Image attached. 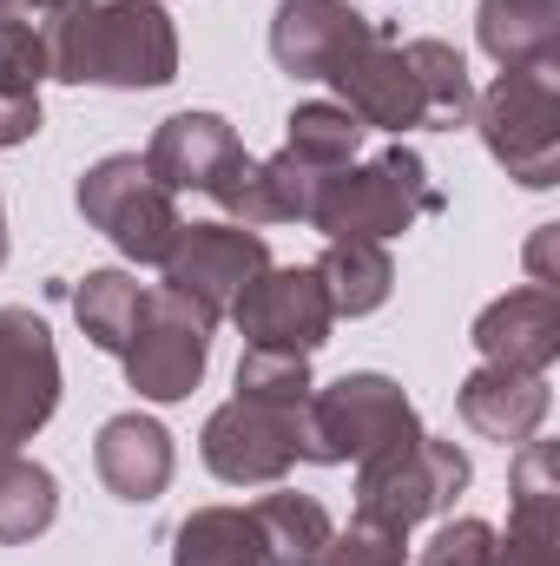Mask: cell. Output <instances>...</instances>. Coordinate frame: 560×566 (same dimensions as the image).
Masks as SVG:
<instances>
[{
    "label": "cell",
    "mask_w": 560,
    "mask_h": 566,
    "mask_svg": "<svg viewBox=\"0 0 560 566\" xmlns=\"http://www.w3.org/2000/svg\"><path fill=\"white\" fill-rule=\"evenodd\" d=\"M93 468H100V481H106L113 501L145 507V501H158L172 488L178 454H172V434L152 416H113V422L100 428V441H93Z\"/></svg>",
    "instance_id": "cell-16"
},
{
    "label": "cell",
    "mask_w": 560,
    "mask_h": 566,
    "mask_svg": "<svg viewBox=\"0 0 560 566\" xmlns=\"http://www.w3.org/2000/svg\"><path fill=\"white\" fill-rule=\"evenodd\" d=\"M251 521H258V541H265V566H323L330 541H336L330 507L310 501V494H283V488L251 507Z\"/></svg>",
    "instance_id": "cell-20"
},
{
    "label": "cell",
    "mask_w": 560,
    "mask_h": 566,
    "mask_svg": "<svg viewBox=\"0 0 560 566\" xmlns=\"http://www.w3.org/2000/svg\"><path fill=\"white\" fill-rule=\"evenodd\" d=\"M33 133H40V99L0 93V145H27Z\"/></svg>",
    "instance_id": "cell-31"
},
{
    "label": "cell",
    "mask_w": 560,
    "mask_h": 566,
    "mask_svg": "<svg viewBox=\"0 0 560 566\" xmlns=\"http://www.w3.org/2000/svg\"><path fill=\"white\" fill-rule=\"evenodd\" d=\"M172 566H265L251 507H198L172 534Z\"/></svg>",
    "instance_id": "cell-21"
},
{
    "label": "cell",
    "mask_w": 560,
    "mask_h": 566,
    "mask_svg": "<svg viewBox=\"0 0 560 566\" xmlns=\"http://www.w3.org/2000/svg\"><path fill=\"white\" fill-rule=\"evenodd\" d=\"M46 60L66 86L152 93L178 80V27L158 0H80L46 20Z\"/></svg>",
    "instance_id": "cell-2"
},
{
    "label": "cell",
    "mask_w": 560,
    "mask_h": 566,
    "mask_svg": "<svg viewBox=\"0 0 560 566\" xmlns=\"http://www.w3.org/2000/svg\"><path fill=\"white\" fill-rule=\"evenodd\" d=\"M488 566H560V527H508V534H495Z\"/></svg>",
    "instance_id": "cell-30"
},
{
    "label": "cell",
    "mask_w": 560,
    "mask_h": 566,
    "mask_svg": "<svg viewBox=\"0 0 560 566\" xmlns=\"http://www.w3.org/2000/svg\"><path fill=\"white\" fill-rule=\"evenodd\" d=\"M310 356H278V349H245L238 363V396L258 402H310Z\"/></svg>",
    "instance_id": "cell-27"
},
{
    "label": "cell",
    "mask_w": 560,
    "mask_h": 566,
    "mask_svg": "<svg viewBox=\"0 0 560 566\" xmlns=\"http://www.w3.org/2000/svg\"><path fill=\"white\" fill-rule=\"evenodd\" d=\"M73 205H80V218H86L120 258H133V264H165L172 244H178V231H185L178 198L145 171L139 151H113V158L86 165Z\"/></svg>",
    "instance_id": "cell-6"
},
{
    "label": "cell",
    "mask_w": 560,
    "mask_h": 566,
    "mask_svg": "<svg viewBox=\"0 0 560 566\" xmlns=\"http://www.w3.org/2000/svg\"><path fill=\"white\" fill-rule=\"evenodd\" d=\"M554 238H560V224H541V238H535V244H528V271H535V283H541V290H554Z\"/></svg>",
    "instance_id": "cell-32"
},
{
    "label": "cell",
    "mask_w": 560,
    "mask_h": 566,
    "mask_svg": "<svg viewBox=\"0 0 560 566\" xmlns=\"http://www.w3.org/2000/svg\"><path fill=\"white\" fill-rule=\"evenodd\" d=\"M126 382L139 389L145 402H185L198 382H205V363H211V323L172 296V290H145L139 329L126 343Z\"/></svg>",
    "instance_id": "cell-9"
},
{
    "label": "cell",
    "mask_w": 560,
    "mask_h": 566,
    "mask_svg": "<svg viewBox=\"0 0 560 566\" xmlns=\"http://www.w3.org/2000/svg\"><path fill=\"white\" fill-rule=\"evenodd\" d=\"M139 310H145V283L126 277V271H86L80 290H73V316H80L86 343L106 349V356H126V343L139 329Z\"/></svg>",
    "instance_id": "cell-22"
},
{
    "label": "cell",
    "mask_w": 560,
    "mask_h": 566,
    "mask_svg": "<svg viewBox=\"0 0 560 566\" xmlns=\"http://www.w3.org/2000/svg\"><path fill=\"white\" fill-rule=\"evenodd\" d=\"M488 547H495V527L462 514V521H442L435 541L416 554V566H488Z\"/></svg>",
    "instance_id": "cell-28"
},
{
    "label": "cell",
    "mask_w": 560,
    "mask_h": 566,
    "mask_svg": "<svg viewBox=\"0 0 560 566\" xmlns=\"http://www.w3.org/2000/svg\"><path fill=\"white\" fill-rule=\"evenodd\" d=\"M13 7H27L33 20H60L66 7H80V0H13Z\"/></svg>",
    "instance_id": "cell-33"
},
{
    "label": "cell",
    "mask_w": 560,
    "mask_h": 566,
    "mask_svg": "<svg viewBox=\"0 0 560 566\" xmlns=\"http://www.w3.org/2000/svg\"><path fill=\"white\" fill-rule=\"evenodd\" d=\"M475 40L501 73L508 66H548L560 53V0H481Z\"/></svg>",
    "instance_id": "cell-18"
},
{
    "label": "cell",
    "mask_w": 560,
    "mask_h": 566,
    "mask_svg": "<svg viewBox=\"0 0 560 566\" xmlns=\"http://www.w3.org/2000/svg\"><path fill=\"white\" fill-rule=\"evenodd\" d=\"M53 514H60V481L40 461H27L20 448H7L0 454V547L40 541L53 527Z\"/></svg>",
    "instance_id": "cell-23"
},
{
    "label": "cell",
    "mask_w": 560,
    "mask_h": 566,
    "mask_svg": "<svg viewBox=\"0 0 560 566\" xmlns=\"http://www.w3.org/2000/svg\"><path fill=\"white\" fill-rule=\"evenodd\" d=\"M370 33L376 20L356 13L350 0H283L271 20V60L290 80H330Z\"/></svg>",
    "instance_id": "cell-14"
},
{
    "label": "cell",
    "mask_w": 560,
    "mask_h": 566,
    "mask_svg": "<svg viewBox=\"0 0 560 566\" xmlns=\"http://www.w3.org/2000/svg\"><path fill=\"white\" fill-rule=\"evenodd\" d=\"M403 547H409V534H383V527L350 521V534H336V541H330L323 566H409Z\"/></svg>",
    "instance_id": "cell-29"
},
{
    "label": "cell",
    "mask_w": 560,
    "mask_h": 566,
    "mask_svg": "<svg viewBox=\"0 0 560 566\" xmlns=\"http://www.w3.org/2000/svg\"><path fill=\"white\" fill-rule=\"evenodd\" d=\"M548 409H554L548 376H521V369H488L481 363L462 382V422L475 428V434H488V441H501V448L535 441L541 422H548Z\"/></svg>",
    "instance_id": "cell-17"
},
{
    "label": "cell",
    "mask_w": 560,
    "mask_h": 566,
    "mask_svg": "<svg viewBox=\"0 0 560 566\" xmlns=\"http://www.w3.org/2000/svg\"><path fill=\"white\" fill-rule=\"evenodd\" d=\"M245 165H251V151L231 133V119H218V113H172V119L152 133V145H145V171H152L172 198H178V191H205L218 211L231 205Z\"/></svg>",
    "instance_id": "cell-13"
},
{
    "label": "cell",
    "mask_w": 560,
    "mask_h": 566,
    "mask_svg": "<svg viewBox=\"0 0 560 566\" xmlns=\"http://www.w3.org/2000/svg\"><path fill=\"white\" fill-rule=\"evenodd\" d=\"M265 264H271L265 231H245V224L225 218V224H185L158 271H165V290L185 296L205 323H225L231 303L245 296V283L258 277Z\"/></svg>",
    "instance_id": "cell-10"
},
{
    "label": "cell",
    "mask_w": 560,
    "mask_h": 566,
    "mask_svg": "<svg viewBox=\"0 0 560 566\" xmlns=\"http://www.w3.org/2000/svg\"><path fill=\"white\" fill-rule=\"evenodd\" d=\"M330 86L343 93L336 106L363 119V133H448L475 113L468 60L448 40H396L390 27H376L330 73Z\"/></svg>",
    "instance_id": "cell-1"
},
{
    "label": "cell",
    "mask_w": 560,
    "mask_h": 566,
    "mask_svg": "<svg viewBox=\"0 0 560 566\" xmlns=\"http://www.w3.org/2000/svg\"><path fill=\"white\" fill-rule=\"evenodd\" d=\"M475 126L481 145L495 151V165H508V178H521L528 191H548L560 178V73L548 66H508L481 99H475Z\"/></svg>",
    "instance_id": "cell-5"
},
{
    "label": "cell",
    "mask_w": 560,
    "mask_h": 566,
    "mask_svg": "<svg viewBox=\"0 0 560 566\" xmlns=\"http://www.w3.org/2000/svg\"><path fill=\"white\" fill-rule=\"evenodd\" d=\"M310 271L330 296V316H370L396 290V264H390V251L376 238H330V251Z\"/></svg>",
    "instance_id": "cell-19"
},
{
    "label": "cell",
    "mask_w": 560,
    "mask_h": 566,
    "mask_svg": "<svg viewBox=\"0 0 560 566\" xmlns=\"http://www.w3.org/2000/svg\"><path fill=\"white\" fill-rule=\"evenodd\" d=\"M158 7H165V0H158Z\"/></svg>",
    "instance_id": "cell-36"
},
{
    "label": "cell",
    "mask_w": 560,
    "mask_h": 566,
    "mask_svg": "<svg viewBox=\"0 0 560 566\" xmlns=\"http://www.w3.org/2000/svg\"><path fill=\"white\" fill-rule=\"evenodd\" d=\"M60 409V349H53V329L7 303L0 310V454L33 441L40 428L53 422Z\"/></svg>",
    "instance_id": "cell-12"
},
{
    "label": "cell",
    "mask_w": 560,
    "mask_h": 566,
    "mask_svg": "<svg viewBox=\"0 0 560 566\" xmlns=\"http://www.w3.org/2000/svg\"><path fill=\"white\" fill-rule=\"evenodd\" d=\"M40 80H53L46 60V20H33L27 7L0 13V93H27L40 99Z\"/></svg>",
    "instance_id": "cell-26"
},
{
    "label": "cell",
    "mask_w": 560,
    "mask_h": 566,
    "mask_svg": "<svg viewBox=\"0 0 560 566\" xmlns=\"http://www.w3.org/2000/svg\"><path fill=\"white\" fill-rule=\"evenodd\" d=\"M435 211H442V191H435L422 151L390 145V151L370 158V165L330 171V178L317 185L303 224H317L323 238H376V244H383V238L416 231L422 218H435Z\"/></svg>",
    "instance_id": "cell-3"
},
{
    "label": "cell",
    "mask_w": 560,
    "mask_h": 566,
    "mask_svg": "<svg viewBox=\"0 0 560 566\" xmlns=\"http://www.w3.org/2000/svg\"><path fill=\"white\" fill-rule=\"evenodd\" d=\"M198 454L231 488H278L297 461H310V402L231 396L225 409H211Z\"/></svg>",
    "instance_id": "cell-7"
},
{
    "label": "cell",
    "mask_w": 560,
    "mask_h": 566,
    "mask_svg": "<svg viewBox=\"0 0 560 566\" xmlns=\"http://www.w3.org/2000/svg\"><path fill=\"white\" fill-rule=\"evenodd\" d=\"M283 151H290L297 165H310V171L330 178V171L356 165V151H363V119H356L350 106H336V99H310V106L290 113Z\"/></svg>",
    "instance_id": "cell-24"
},
{
    "label": "cell",
    "mask_w": 560,
    "mask_h": 566,
    "mask_svg": "<svg viewBox=\"0 0 560 566\" xmlns=\"http://www.w3.org/2000/svg\"><path fill=\"white\" fill-rule=\"evenodd\" d=\"M468 488V454L442 434H409L370 461H356V521L383 534H409L416 521L442 514Z\"/></svg>",
    "instance_id": "cell-4"
},
{
    "label": "cell",
    "mask_w": 560,
    "mask_h": 566,
    "mask_svg": "<svg viewBox=\"0 0 560 566\" xmlns=\"http://www.w3.org/2000/svg\"><path fill=\"white\" fill-rule=\"evenodd\" d=\"M475 349L488 369H521V376H548L560 356V290H508L475 316Z\"/></svg>",
    "instance_id": "cell-15"
},
{
    "label": "cell",
    "mask_w": 560,
    "mask_h": 566,
    "mask_svg": "<svg viewBox=\"0 0 560 566\" xmlns=\"http://www.w3.org/2000/svg\"><path fill=\"white\" fill-rule=\"evenodd\" d=\"M231 323H238L245 349H278V356H310L336 329L330 296L310 264H265L231 303Z\"/></svg>",
    "instance_id": "cell-11"
},
{
    "label": "cell",
    "mask_w": 560,
    "mask_h": 566,
    "mask_svg": "<svg viewBox=\"0 0 560 566\" xmlns=\"http://www.w3.org/2000/svg\"><path fill=\"white\" fill-rule=\"evenodd\" d=\"M416 428V402L403 396V382H390L376 369H350L330 389H310V461H323V468L370 461V454L409 441Z\"/></svg>",
    "instance_id": "cell-8"
},
{
    "label": "cell",
    "mask_w": 560,
    "mask_h": 566,
    "mask_svg": "<svg viewBox=\"0 0 560 566\" xmlns=\"http://www.w3.org/2000/svg\"><path fill=\"white\" fill-rule=\"evenodd\" d=\"M0 264H7V205H0Z\"/></svg>",
    "instance_id": "cell-34"
},
{
    "label": "cell",
    "mask_w": 560,
    "mask_h": 566,
    "mask_svg": "<svg viewBox=\"0 0 560 566\" xmlns=\"http://www.w3.org/2000/svg\"><path fill=\"white\" fill-rule=\"evenodd\" d=\"M508 527H560V454L554 441H521L515 481H508Z\"/></svg>",
    "instance_id": "cell-25"
},
{
    "label": "cell",
    "mask_w": 560,
    "mask_h": 566,
    "mask_svg": "<svg viewBox=\"0 0 560 566\" xmlns=\"http://www.w3.org/2000/svg\"><path fill=\"white\" fill-rule=\"evenodd\" d=\"M7 7H13V0H0V13H7Z\"/></svg>",
    "instance_id": "cell-35"
}]
</instances>
